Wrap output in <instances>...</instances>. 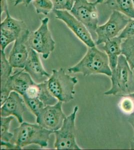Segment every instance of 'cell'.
<instances>
[{"mask_svg":"<svg viewBox=\"0 0 134 150\" xmlns=\"http://www.w3.org/2000/svg\"><path fill=\"white\" fill-rule=\"evenodd\" d=\"M68 71L70 73H81L84 76L103 74L111 77L112 74L107 54L98 49L96 46L88 48L83 58L76 65L69 68Z\"/></svg>","mask_w":134,"mask_h":150,"instance_id":"cell-1","label":"cell"},{"mask_svg":"<svg viewBox=\"0 0 134 150\" xmlns=\"http://www.w3.org/2000/svg\"><path fill=\"white\" fill-rule=\"evenodd\" d=\"M54 132L47 130L38 124L24 122L15 129L11 142L15 145L17 149L31 145H37L43 148L47 147L50 137Z\"/></svg>","mask_w":134,"mask_h":150,"instance_id":"cell-2","label":"cell"},{"mask_svg":"<svg viewBox=\"0 0 134 150\" xmlns=\"http://www.w3.org/2000/svg\"><path fill=\"white\" fill-rule=\"evenodd\" d=\"M47 80L48 86L52 94L63 103L69 102L74 99L75 87L78 82L76 77H72L63 68L53 70Z\"/></svg>","mask_w":134,"mask_h":150,"instance_id":"cell-3","label":"cell"},{"mask_svg":"<svg viewBox=\"0 0 134 150\" xmlns=\"http://www.w3.org/2000/svg\"><path fill=\"white\" fill-rule=\"evenodd\" d=\"M111 87L104 93L105 95H127L130 91L134 81V76L125 57L121 55L119 57L117 66L112 72Z\"/></svg>","mask_w":134,"mask_h":150,"instance_id":"cell-4","label":"cell"},{"mask_svg":"<svg viewBox=\"0 0 134 150\" xmlns=\"http://www.w3.org/2000/svg\"><path fill=\"white\" fill-rule=\"evenodd\" d=\"M49 18L41 20V25L36 31L29 35V47L41 54L44 59H47L55 49V42L49 28Z\"/></svg>","mask_w":134,"mask_h":150,"instance_id":"cell-5","label":"cell"},{"mask_svg":"<svg viewBox=\"0 0 134 150\" xmlns=\"http://www.w3.org/2000/svg\"><path fill=\"white\" fill-rule=\"evenodd\" d=\"M79 107L75 106L71 114L66 117L59 130L55 132V148L57 150H82L77 143L75 120Z\"/></svg>","mask_w":134,"mask_h":150,"instance_id":"cell-6","label":"cell"},{"mask_svg":"<svg viewBox=\"0 0 134 150\" xmlns=\"http://www.w3.org/2000/svg\"><path fill=\"white\" fill-rule=\"evenodd\" d=\"M130 18L121 12L113 11L105 24L98 26L95 30L97 36L96 45L104 44L109 40L119 36Z\"/></svg>","mask_w":134,"mask_h":150,"instance_id":"cell-7","label":"cell"},{"mask_svg":"<svg viewBox=\"0 0 134 150\" xmlns=\"http://www.w3.org/2000/svg\"><path fill=\"white\" fill-rule=\"evenodd\" d=\"M97 4L88 0H75L71 13L81 22L90 31H95L98 26Z\"/></svg>","mask_w":134,"mask_h":150,"instance_id":"cell-8","label":"cell"},{"mask_svg":"<svg viewBox=\"0 0 134 150\" xmlns=\"http://www.w3.org/2000/svg\"><path fill=\"white\" fill-rule=\"evenodd\" d=\"M62 105L63 102L59 101L54 105L44 107L36 117V123L54 132L59 130L66 118L63 112Z\"/></svg>","mask_w":134,"mask_h":150,"instance_id":"cell-9","label":"cell"},{"mask_svg":"<svg viewBox=\"0 0 134 150\" xmlns=\"http://www.w3.org/2000/svg\"><path fill=\"white\" fill-rule=\"evenodd\" d=\"M53 12L56 19L64 23L77 37L88 48H92L96 46L90 31L81 22L69 13V11L54 10Z\"/></svg>","mask_w":134,"mask_h":150,"instance_id":"cell-10","label":"cell"},{"mask_svg":"<svg viewBox=\"0 0 134 150\" xmlns=\"http://www.w3.org/2000/svg\"><path fill=\"white\" fill-rule=\"evenodd\" d=\"M30 32L29 29L23 31L14 42V46L11 51L8 61L13 68H25L29 57L28 39Z\"/></svg>","mask_w":134,"mask_h":150,"instance_id":"cell-11","label":"cell"},{"mask_svg":"<svg viewBox=\"0 0 134 150\" xmlns=\"http://www.w3.org/2000/svg\"><path fill=\"white\" fill-rule=\"evenodd\" d=\"M18 93L13 91L8 98L1 105V116H14L19 123L23 122V115L26 110L25 102Z\"/></svg>","mask_w":134,"mask_h":150,"instance_id":"cell-12","label":"cell"},{"mask_svg":"<svg viewBox=\"0 0 134 150\" xmlns=\"http://www.w3.org/2000/svg\"><path fill=\"white\" fill-rule=\"evenodd\" d=\"M24 69L31 75L34 80L38 81L45 78L48 79L51 75L45 70L38 53L31 48L29 50V57Z\"/></svg>","mask_w":134,"mask_h":150,"instance_id":"cell-13","label":"cell"},{"mask_svg":"<svg viewBox=\"0 0 134 150\" xmlns=\"http://www.w3.org/2000/svg\"><path fill=\"white\" fill-rule=\"evenodd\" d=\"M33 80L31 75L23 70L11 75L8 83L12 91H15L23 96L28 88L35 83Z\"/></svg>","mask_w":134,"mask_h":150,"instance_id":"cell-14","label":"cell"},{"mask_svg":"<svg viewBox=\"0 0 134 150\" xmlns=\"http://www.w3.org/2000/svg\"><path fill=\"white\" fill-rule=\"evenodd\" d=\"M122 40L118 36L106 42L103 47L104 51L108 57L112 72L116 68L119 56L121 55V44Z\"/></svg>","mask_w":134,"mask_h":150,"instance_id":"cell-15","label":"cell"},{"mask_svg":"<svg viewBox=\"0 0 134 150\" xmlns=\"http://www.w3.org/2000/svg\"><path fill=\"white\" fill-rule=\"evenodd\" d=\"M109 9L122 13L130 19H134V6L132 0H106Z\"/></svg>","mask_w":134,"mask_h":150,"instance_id":"cell-16","label":"cell"},{"mask_svg":"<svg viewBox=\"0 0 134 150\" xmlns=\"http://www.w3.org/2000/svg\"><path fill=\"white\" fill-rule=\"evenodd\" d=\"M6 17L1 23V29H6L20 36L23 31L27 29L24 21L12 17L9 12L6 13Z\"/></svg>","mask_w":134,"mask_h":150,"instance_id":"cell-17","label":"cell"},{"mask_svg":"<svg viewBox=\"0 0 134 150\" xmlns=\"http://www.w3.org/2000/svg\"><path fill=\"white\" fill-rule=\"evenodd\" d=\"M38 84L39 93L38 98L44 104L45 106L54 105L59 102L52 93L48 86L47 80L42 82Z\"/></svg>","mask_w":134,"mask_h":150,"instance_id":"cell-18","label":"cell"},{"mask_svg":"<svg viewBox=\"0 0 134 150\" xmlns=\"http://www.w3.org/2000/svg\"><path fill=\"white\" fill-rule=\"evenodd\" d=\"M121 55H123L132 70H134V37L123 40Z\"/></svg>","mask_w":134,"mask_h":150,"instance_id":"cell-19","label":"cell"},{"mask_svg":"<svg viewBox=\"0 0 134 150\" xmlns=\"http://www.w3.org/2000/svg\"><path fill=\"white\" fill-rule=\"evenodd\" d=\"M15 119L14 116L1 117V143L11 142L13 133L9 132L11 123Z\"/></svg>","mask_w":134,"mask_h":150,"instance_id":"cell-20","label":"cell"},{"mask_svg":"<svg viewBox=\"0 0 134 150\" xmlns=\"http://www.w3.org/2000/svg\"><path fill=\"white\" fill-rule=\"evenodd\" d=\"M1 85L5 84L11 76L13 67L6 57L5 51L1 50Z\"/></svg>","mask_w":134,"mask_h":150,"instance_id":"cell-21","label":"cell"},{"mask_svg":"<svg viewBox=\"0 0 134 150\" xmlns=\"http://www.w3.org/2000/svg\"><path fill=\"white\" fill-rule=\"evenodd\" d=\"M32 3L38 14L47 16L54 9L51 0H34Z\"/></svg>","mask_w":134,"mask_h":150,"instance_id":"cell-22","label":"cell"},{"mask_svg":"<svg viewBox=\"0 0 134 150\" xmlns=\"http://www.w3.org/2000/svg\"><path fill=\"white\" fill-rule=\"evenodd\" d=\"M19 36L13 32L1 29V50L5 51L9 45L15 42Z\"/></svg>","mask_w":134,"mask_h":150,"instance_id":"cell-23","label":"cell"},{"mask_svg":"<svg viewBox=\"0 0 134 150\" xmlns=\"http://www.w3.org/2000/svg\"><path fill=\"white\" fill-rule=\"evenodd\" d=\"M122 97L119 103V108L125 114H131L134 111V100L129 96Z\"/></svg>","mask_w":134,"mask_h":150,"instance_id":"cell-24","label":"cell"},{"mask_svg":"<svg viewBox=\"0 0 134 150\" xmlns=\"http://www.w3.org/2000/svg\"><path fill=\"white\" fill-rule=\"evenodd\" d=\"M26 105L31 112L37 117L45 107L44 104L38 98L35 99H24Z\"/></svg>","mask_w":134,"mask_h":150,"instance_id":"cell-25","label":"cell"},{"mask_svg":"<svg viewBox=\"0 0 134 150\" xmlns=\"http://www.w3.org/2000/svg\"><path fill=\"white\" fill-rule=\"evenodd\" d=\"M56 10L71 11L75 0H51Z\"/></svg>","mask_w":134,"mask_h":150,"instance_id":"cell-26","label":"cell"},{"mask_svg":"<svg viewBox=\"0 0 134 150\" xmlns=\"http://www.w3.org/2000/svg\"><path fill=\"white\" fill-rule=\"evenodd\" d=\"M118 36L122 40L134 37V19H130L127 24Z\"/></svg>","mask_w":134,"mask_h":150,"instance_id":"cell-27","label":"cell"},{"mask_svg":"<svg viewBox=\"0 0 134 150\" xmlns=\"http://www.w3.org/2000/svg\"><path fill=\"white\" fill-rule=\"evenodd\" d=\"M9 11L8 4L7 0L1 1V15H2L3 13H6Z\"/></svg>","mask_w":134,"mask_h":150,"instance_id":"cell-28","label":"cell"},{"mask_svg":"<svg viewBox=\"0 0 134 150\" xmlns=\"http://www.w3.org/2000/svg\"><path fill=\"white\" fill-rule=\"evenodd\" d=\"M129 115L130 116H129L128 121V122L130 124V125L132 127L134 132V111L131 114ZM132 141H134V134L133 137L132 139Z\"/></svg>","mask_w":134,"mask_h":150,"instance_id":"cell-29","label":"cell"},{"mask_svg":"<svg viewBox=\"0 0 134 150\" xmlns=\"http://www.w3.org/2000/svg\"><path fill=\"white\" fill-rule=\"evenodd\" d=\"M25 0H15L14 2V6H17L20 4H24Z\"/></svg>","mask_w":134,"mask_h":150,"instance_id":"cell-30","label":"cell"},{"mask_svg":"<svg viewBox=\"0 0 134 150\" xmlns=\"http://www.w3.org/2000/svg\"><path fill=\"white\" fill-rule=\"evenodd\" d=\"M130 149L134 150V141H131L130 143Z\"/></svg>","mask_w":134,"mask_h":150,"instance_id":"cell-31","label":"cell"},{"mask_svg":"<svg viewBox=\"0 0 134 150\" xmlns=\"http://www.w3.org/2000/svg\"><path fill=\"white\" fill-rule=\"evenodd\" d=\"M104 1H105V0H96V1H95V2H96L97 4H98L102 3Z\"/></svg>","mask_w":134,"mask_h":150,"instance_id":"cell-32","label":"cell"},{"mask_svg":"<svg viewBox=\"0 0 134 150\" xmlns=\"http://www.w3.org/2000/svg\"><path fill=\"white\" fill-rule=\"evenodd\" d=\"M128 96H130V97L132 98L133 100H134V93H130V94H129V95H127Z\"/></svg>","mask_w":134,"mask_h":150,"instance_id":"cell-33","label":"cell"},{"mask_svg":"<svg viewBox=\"0 0 134 150\" xmlns=\"http://www.w3.org/2000/svg\"><path fill=\"white\" fill-rule=\"evenodd\" d=\"M133 1V5H134V0H132Z\"/></svg>","mask_w":134,"mask_h":150,"instance_id":"cell-34","label":"cell"}]
</instances>
